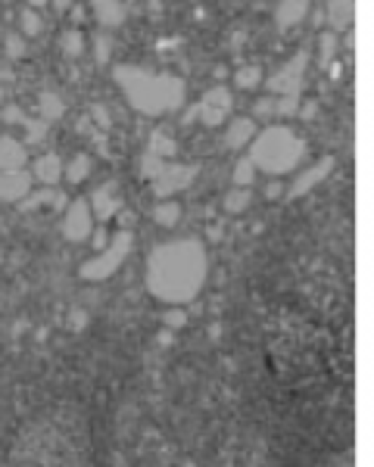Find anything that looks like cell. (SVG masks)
I'll return each instance as SVG.
<instances>
[{
    "label": "cell",
    "instance_id": "obj_44",
    "mask_svg": "<svg viewBox=\"0 0 374 467\" xmlns=\"http://www.w3.org/2000/svg\"><path fill=\"white\" fill-rule=\"evenodd\" d=\"M25 4H29V6H31V10H38V6H47V4H50V0H25Z\"/></svg>",
    "mask_w": 374,
    "mask_h": 467
},
{
    "label": "cell",
    "instance_id": "obj_34",
    "mask_svg": "<svg viewBox=\"0 0 374 467\" xmlns=\"http://www.w3.org/2000/svg\"><path fill=\"white\" fill-rule=\"evenodd\" d=\"M0 118L4 122H10V125H22L25 122V113L16 103H10V106H4V113H0Z\"/></svg>",
    "mask_w": 374,
    "mask_h": 467
},
{
    "label": "cell",
    "instance_id": "obj_15",
    "mask_svg": "<svg viewBox=\"0 0 374 467\" xmlns=\"http://www.w3.org/2000/svg\"><path fill=\"white\" fill-rule=\"evenodd\" d=\"M31 175H35L41 184L54 187L59 178H63V159H59L56 153H47V156H41L35 163V172H31Z\"/></svg>",
    "mask_w": 374,
    "mask_h": 467
},
{
    "label": "cell",
    "instance_id": "obj_41",
    "mask_svg": "<svg viewBox=\"0 0 374 467\" xmlns=\"http://www.w3.org/2000/svg\"><path fill=\"white\" fill-rule=\"evenodd\" d=\"M280 193H284V190H280V184H278V181H271V184L266 187V197H268V200H275V197H280Z\"/></svg>",
    "mask_w": 374,
    "mask_h": 467
},
{
    "label": "cell",
    "instance_id": "obj_21",
    "mask_svg": "<svg viewBox=\"0 0 374 467\" xmlns=\"http://www.w3.org/2000/svg\"><path fill=\"white\" fill-rule=\"evenodd\" d=\"M91 156H84V153H79V156H72V163L63 168V175L69 178V184H81V181H88V175H91Z\"/></svg>",
    "mask_w": 374,
    "mask_h": 467
},
{
    "label": "cell",
    "instance_id": "obj_27",
    "mask_svg": "<svg viewBox=\"0 0 374 467\" xmlns=\"http://www.w3.org/2000/svg\"><path fill=\"white\" fill-rule=\"evenodd\" d=\"M334 53H337V35L334 31H325L318 38V59H321V69L334 63Z\"/></svg>",
    "mask_w": 374,
    "mask_h": 467
},
{
    "label": "cell",
    "instance_id": "obj_38",
    "mask_svg": "<svg viewBox=\"0 0 374 467\" xmlns=\"http://www.w3.org/2000/svg\"><path fill=\"white\" fill-rule=\"evenodd\" d=\"M50 6H54L56 13H69L72 10V0H50Z\"/></svg>",
    "mask_w": 374,
    "mask_h": 467
},
{
    "label": "cell",
    "instance_id": "obj_5",
    "mask_svg": "<svg viewBox=\"0 0 374 467\" xmlns=\"http://www.w3.org/2000/svg\"><path fill=\"white\" fill-rule=\"evenodd\" d=\"M305 72H309V50H300V53L290 56L268 78V91L280 93V97H287V93H300L303 84H305Z\"/></svg>",
    "mask_w": 374,
    "mask_h": 467
},
{
    "label": "cell",
    "instance_id": "obj_46",
    "mask_svg": "<svg viewBox=\"0 0 374 467\" xmlns=\"http://www.w3.org/2000/svg\"><path fill=\"white\" fill-rule=\"evenodd\" d=\"M0 100H6V88H4V81H0Z\"/></svg>",
    "mask_w": 374,
    "mask_h": 467
},
{
    "label": "cell",
    "instance_id": "obj_47",
    "mask_svg": "<svg viewBox=\"0 0 374 467\" xmlns=\"http://www.w3.org/2000/svg\"><path fill=\"white\" fill-rule=\"evenodd\" d=\"M0 4H6V0H0Z\"/></svg>",
    "mask_w": 374,
    "mask_h": 467
},
{
    "label": "cell",
    "instance_id": "obj_4",
    "mask_svg": "<svg viewBox=\"0 0 374 467\" xmlns=\"http://www.w3.org/2000/svg\"><path fill=\"white\" fill-rule=\"evenodd\" d=\"M131 250H134V234L128 231V227H122L118 234L109 237V243L100 250V256H94L91 262H84L79 274L84 280H106V277H113L118 271V265L131 256Z\"/></svg>",
    "mask_w": 374,
    "mask_h": 467
},
{
    "label": "cell",
    "instance_id": "obj_28",
    "mask_svg": "<svg viewBox=\"0 0 374 467\" xmlns=\"http://www.w3.org/2000/svg\"><path fill=\"white\" fill-rule=\"evenodd\" d=\"M166 168V159L163 156H156V153H150V150H143V159H141V175L147 178V181H153L159 172Z\"/></svg>",
    "mask_w": 374,
    "mask_h": 467
},
{
    "label": "cell",
    "instance_id": "obj_9",
    "mask_svg": "<svg viewBox=\"0 0 374 467\" xmlns=\"http://www.w3.org/2000/svg\"><path fill=\"white\" fill-rule=\"evenodd\" d=\"M29 190H31V175H25L22 168L0 172V200L4 202H19L29 197Z\"/></svg>",
    "mask_w": 374,
    "mask_h": 467
},
{
    "label": "cell",
    "instance_id": "obj_19",
    "mask_svg": "<svg viewBox=\"0 0 374 467\" xmlns=\"http://www.w3.org/2000/svg\"><path fill=\"white\" fill-rule=\"evenodd\" d=\"M153 222H156L159 227H175L178 222H181V206H178L175 200L159 202V206L153 209Z\"/></svg>",
    "mask_w": 374,
    "mask_h": 467
},
{
    "label": "cell",
    "instance_id": "obj_33",
    "mask_svg": "<svg viewBox=\"0 0 374 467\" xmlns=\"http://www.w3.org/2000/svg\"><path fill=\"white\" fill-rule=\"evenodd\" d=\"M253 116H256V118H271V116H275V97L259 100V103L253 106Z\"/></svg>",
    "mask_w": 374,
    "mask_h": 467
},
{
    "label": "cell",
    "instance_id": "obj_22",
    "mask_svg": "<svg viewBox=\"0 0 374 467\" xmlns=\"http://www.w3.org/2000/svg\"><path fill=\"white\" fill-rule=\"evenodd\" d=\"M250 202H253L250 187H237V190H231V193H228V197L222 200V209H225V212H231V215H237V212L250 209Z\"/></svg>",
    "mask_w": 374,
    "mask_h": 467
},
{
    "label": "cell",
    "instance_id": "obj_39",
    "mask_svg": "<svg viewBox=\"0 0 374 467\" xmlns=\"http://www.w3.org/2000/svg\"><path fill=\"white\" fill-rule=\"evenodd\" d=\"M106 243H109V237H106V231H103V227H100V231L94 234V246H97V250H103Z\"/></svg>",
    "mask_w": 374,
    "mask_h": 467
},
{
    "label": "cell",
    "instance_id": "obj_31",
    "mask_svg": "<svg viewBox=\"0 0 374 467\" xmlns=\"http://www.w3.org/2000/svg\"><path fill=\"white\" fill-rule=\"evenodd\" d=\"M109 50H113V41H109V35H97V38H94V59H97L100 66L109 59Z\"/></svg>",
    "mask_w": 374,
    "mask_h": 467
},
{
    "label": "cell",
    "instance_id": "obj_8",
    "mask_svg": "<svg viewBox=\"0 0 374 467\" xmlns=\"http://www.w3.org/2000/svg\"><path fill=\"white\" fill-rule=\"evenodd\" d=\"M330 172H334V159H330V156L321 159V163H315L312 168H305V172L290 184V190H287V200H300V197H305V193H309L315 184L325 181Z\"/></svg>",
    "mask_w": 374,
    "mask_h": 467
},
{
    "label": "cell",
    "instance_id": "obj_23",
    "mask_svg": "<svg viewBox=\"0 0 374 467\" xmlns=\"http://www.w3.org/2000/svg\"><path fill=\"white\" fill-rule=\"evenodd\" d=\"M147 150H150V153H156V156H163V159H168V156H175L178 143H175L172 138H168L166 131H153V134H150Z\"/></svg>",
    "mask_w": 374,
    "mask_h": 467
},
{
    "label": "cell",
    "instance_id": "obj_37",
    "mask_svg": "<svg viewBox=\"0 0 374 467\" xmlns=\"http://www.w3.org/2000/svg\"><path fill=\"white\" fill-rule=\"evenodd\" d=\"M296 113H300V118H305V122H312V118L318 116V103H315V100H309V103H303Z\"/></svg>",
    "mask_w": 374,
    "mask_h": 467
},
{
    "label": "cell",
    "instance_id": "obj_36",
    "mask_svg": "<svg viewBox=\"0 0 374 467\" xmlns=\"http://www.w3.org/2000/svg\"><path fill=\"white\" fill-rule=\"evenodd\" d=\"M91 118L100 125V128H109V113H106V106H94V109H91Z\"/></svg>",
    "mask_w": 374,
    "mask_h": 467
},
{
    "label": "cell",
    "instance_id": "obj_14",
    "mask_svg": "<svg viewBox=\"0 0 374 467\" xmlns=\"http://www.w3.org/2000/svg\"><path fill=\"white\" fill-rule=\"evenodd\" d=\"M253 134H256V122H253V118H234V122L228 125L225 147L241 150V147H246V143L253 140Z\"/></svg>",
    "mask_w": 374,
    "mask_h": 467
},
{
    "label": "cell",
    "instance_id": "obj_29",
    "mask_svg": "<svg viewBox=\"0 0 374 467\" xmlns=\"http://www.w3.org/2000/svg\"><path fill=\"white\" fill-rule=\"evenodd\" d=\"M22 128H25V140H29V143H41V140L47 138V128H50V125L44 122V118H25Z\"/></svg>",
    "mask_w": 374,
    "mask_h": 467
},
{
    "label": "cell",
    "instance_id": "obj_12",
    "mask_svg": "<svg viewBox=\"0 0 374 467\" xmlns=\"http://www.w3.org/2000/svg\"><path fill=\"white\" fill-rule=\"evenodd\" d=\"M91 10L97 16L100 25L106 29H116V25L125 22V4L122 0H91Z\"/></svg>",
    "mask_w": 374,
    "mask_h": 467
},
{
    "label": "cell",
    "instance_id": "obj_24",
    "mask_svg": "<svg viewBox=\"0 0 374 467\" xmlns=\"http://www.w3.org/2000/svg\"><path fill=\"white\" fill-rule=\"evenodd\" d=\"M19 29H22L25 38H35V35H41L44 22H41V16L31 10V6H22V10H19Z\"/></svg>",
    "mask_w": 374,
    "mask_h": 467
},
{
    "label": "cell",
    "instance_id": "obj_2",
    "mask_svg": "<svg viewBox=\"0 0 374 467\" xmlns=\"http://www.w3.org/2000/svg\"><path fill=\"white\" fill-rule=\"evenodd\" d=\"M113 78L118 84V91L125 93V100L143 116H166L184 106L187 84L178 75L150 72V69H141V66L122 63L113 69Z\"/></svg>",
    "mask_w": 374,
    "mask_h": 467
},
{
    "label": "cell",
    "instance_id": "obj_20",
    "mask_svg": "<svg viewBox=\"0 0 374 467\" xmlns=\"http://www.w3.org/2000/svg\"><path fill=\"white\" fill-rule=\"evenodd\" d=\"M22 202V212H31V209H56L59 202H63V197L54 190V187H47V190H41L35 193V197H29V200H19Z\"/></svg>",
    "mask_w": 374,
    "mask_h": 467
},
{
    "label": "cell",
    "instance_id": "obj_3",
    "mask_svg": "<svg viewBox=\"0 0 374 467\" xmlns=\"http://www.w3.org/2000/svg\"><path fill=\"white\" fill-rule=\"evenodd\" d=\"M305 156V140L287 128V125H271L253 140L250 163L262 168L266 175H287L300 165Z\"/></svg>",
    "mask_w": 374,
    "mask_h": 467
},
{
    "label": "cell",
    "instance_id": "obj_35",
    "mask_svg": "<svg viewBox=\"0 0 374 467\" xmlns=\"http://www.w3.org/2000/svg\"><path fill=\"white\" fill-rule=\"evenodd\" d=\"M166 327L168 330H178V327H184L187 324V315H184V312L181 309H172V312H166Z\"/></svg>",
    "mask_w": 374,
    "mask_h": 467
},
{
    "label": "cell",
    "instance_id": "obj_25",
    "mask_svg": "<svg viewBox=\"0 0 374 467\" xmlns=\"http://www.w3.org/2000/svg\"><path fill=\"white\" fill-rule=\"evenodd\" d=\"M259 81H262V69H259V66H241V69L234 72V84L241 91H253Z\"/></svg>",
    "mask_w": 374,
    "mask_h": 467
},
{
    "label": "cell",
    "instance_id": "obj_6",
    "mask_svg": "<svg viewBox=\"0 0 374 467\" xmlns=\"http://www.w3.org/2000/svg\"><path fill=\"white\" fill-rule=\"evenodd\" d=\"M193 175H197V168H193V165H166L163 172L153 178V193H156L159 200L172 197V193L184 190V187H191Z\"/></svg>",
    "mask_w": 374,
    "mask_h": 467
},
{
    "label": "cell",
    "instance_id": "obj_1",
    "mask_svg": "<svg viewBox=\"0 0 374 467\" xmlns=\"http://www.w3.org/2000/svg\"><path fill=\"white\" fill-rule=\"evenodd\" d=\"M209 274L206 246L193 237L159 243L147 259V290L168 305H184L203 290Z\"/></svg>",
    "mask_w": 374,
    "mask_h": 467
},
{
    "label": "cell",
    "instance_id": "obj_42",
    "mask_svg": "<svg viewBox=\"0 0 374 467\" xmlns=\"http://www.w3.org/2000/svg\"><path fill=\"white\" fill-rule=\"evenodd\" d=\"M116 215H118V222H122V227H131V222H134V215H131V212H122V209H118Z\"/></svg>",
    "mask_w": 374,
    "mask_h": 467
},
{
    "label": "cell",
    "instance_id": "obj_30",
    "mask_svg": "<svg viewBox=\"0 0 374 467\" xmlns=\"http://www.w3.org/2000/svg\"><path fill=\"white\" fill-rule=\"evenodd\" d=\"M253 178H256V165H253L250 156H246V159H241V163L234 165V184L237 187H250Z\"/></svg>",
    "mask_w": 374,
    "mask_h": 467
},
{
    "label": "cell",
    "instance_id": "obj_11",
    "mask_svg": "<svg viewBox=\"0 0 374 467\" xmlns=\"http://www.w3.org/2000/svg\"><path fill=\"white\" fill-rule=\"evenodd\" d=\"M94 215L100 218V222H106V218H113L118 209H122V200L116 197V184H100L97 190H94Z\"/></svg>",
    "mask_w": 374,
    "mask_h": 467
},
{
    "label": "cell",
    "instance_id": "obj_26",
    "mask_svg": "<svg viewBox=\"0 0 374 467\" xmlns=\"http://www.w3.org/2000/svg\"><path fill=\"white\" fill-rule=\"evenodd\" d=\"M63 53L69 56V59H79L84 53V35H81L79 29H69L63 35Z\"/></svg>",
    "mask_w": 374,
    "mask_h": 467
},
{
    "label": "cell",
    "instance_id": "obj_17",
    "mask_svg": "<svg viewBox=\"0 0 374 467\" xmlns=\"http://www.w3.org/2000/svg\"><path fill=\"white\" fill-rule=\"evenodd\" d=\"M200 103H203V106H209V109H218V113H231L234 97H231V91L218 84V88H209L206 93H203Z\"/></svg>",
    "mask_w": 374,
    "mask_h": 467
},
{
    "label": "cell",
    "instance_id": "obj_16",
    "mask_svg": "<svg viewBox=\"0 0 374 467\" xmlns=\"http://www.w3.org/2000/svg\"><path fill=\"white\" fill-rule=\"evenodd\" d=\"M328 19L334 29H350L353 25V0H328Z\"/></svg>",
    "mask_w": 374,
    "mask_h": 467
},
{
    "label": "cell",
    "instance_id": "obj_43",
    "mask_svg": "<svg viewBox=\"0 0 374 467\" xmlns=\"http://www.w3.org/2000/svg\"><path fill=\"white\" fill-rule=\"evenodd\" d=\"M69 13H72V22H81V19H84V10H81V6H72Z\"/></svg>",
    "mask_w": 374,
    "mask_h": 467
},
{
    "label": "cell",
    "instance_id": "obj_7",
    "mask_svg": "<svg viewBox=\"0 0 374 467\" xmlns=\"http://www.w3.org/2000/svg\"><path fill=\"white\" fill-rule=\"evenodd\" d=\"M91 206L84 200H75L69 209H66V218H63V237L69 243H81V240H88V234H91Z\"/></svg>",
    "mask_w": 374,
    "mask_h": 467
},
{
    "label": "cell",
    "instance_id": "obj_10",
    "mask_svg": "<svg viewBox=\"0 0 374 467\" xmlns=\"http://www.w3.org/2000/svg\"><path fill=\"white\" fill-rule=\"evenodd\" d=\"M309 10H312V0H278L275 25L280 31H290L305 19V16H309Z\"/></svg>",
    "mask_w": 374,
    "mask_h": 467
},
{
    "label": "cell",
    "instance_id": "obj_40",
    "mask_svg": "<svg viewBox=\"0 0 374 467\" xmlns=\"http://www.w3.org/2000/svg\"><path fill=\"white\" fill-rule=\"evenodd\" d=\"M69 327H75V330L84 327V312H72V315H69Z\"/></svg>",
    "mask_w": 374,
    "mask_h": 467
},
{
    "label": "cell",
    "instance_id": "obj_18",
    "mask_svg": "<svg viewBox=\"0 0 374 467\" xmlns=\"http://www.w3.org/2000/svg\"><path fill=\"white\" fill-rule=\"evenodd\" d=\"M38 109H41V118H44V122H56V118H63L66 103H63L59 93H41V97H38Z\"/></svg>",
    "mask_w": 374,
    "mask_h": 467
},
{
    "label": "cell",
    "instance_id": "obj_32",
    "mask_svg": "<svg viewBox=\"0 0 374 467\" xmlns=\"http://www.w3.org/2000/svg\"><path fill=\"white\" fill-rule=\"evenodd\" d=\"M6 56H10V59H22L25 56V41H22V35H6Z\"/></svg>",
    "mask_w": 374,
    "mask_h": 467
},
{
    "label": "cell",
    "instance_id": "obj_13",
    "mask_svg": "<svg viewBox=\"0 0 374 467\" xmlns=\"http://www.w3.org/2000/svg\"><path fill=\"white\" fill-rule=\"evenodd\" d=\"M25 143H19L10 134L0 138V172H10V168H22L25 165Z\"/></svg>",
    "mask_w": 374,
    "mask_h": 467
},
{
    "label": "cell",
    "instance_id": "obj_45",
    "mask_svg": "<svg viewBox=\"0 0 374 467\" xmlns=\"http://www.w3.org/2000/svg\"><path fill=\"white\" fill-rule=\"evenodd\" d=\"M0 81H13V72L6 69V66H4V69H0Z\"/></svg>",
    "mask_w": 374,
    "mask_h": 467
}]
</instances>
